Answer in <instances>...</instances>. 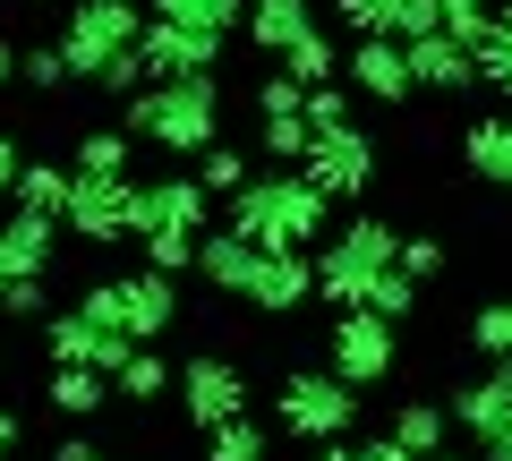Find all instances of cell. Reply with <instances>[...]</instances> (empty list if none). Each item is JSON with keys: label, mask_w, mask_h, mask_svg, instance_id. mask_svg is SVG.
<instances>
[{"label": "cell", "mask_w": 512, "mask_h": 461, "mask_svg": "<svg viewBox=\"0 0 512 461\" xmlns=\"http://www.w3.org/2000/svg\"><path fill=\"white\" fill-rule=\"evenodd\" d=\"M120 137L154 154H205L222 146V86L214 77H180V86H137L120 94Z\"/></svg>", "instance_id": "obj_1"}, {"label": "cell", "mask_w": 512, "mask_h": 461, "mask_svg": "<svg viewBox=\"0 0 512 461\" xmlns=\"http://www.w3.org/2000/svg\"><path fill=\"white\" fill-rule=\"evenodd\" d=\"M325 222H333V205L316 197L299 171H256L239 197H222V231L248 240L256 257H265V248H308V240H325Z\"/></svg>", "instance_id": "obj_2"}, {"label": "cell", "mask_w": 512, "mask_h": 461, "mask_svg": "<svg viewBox=\"0 0 512 461\" xmlns=\"http://www.w3.org/2000/svg\"><path fill=\"white\" fill-rule=\"evenodd\" d=\"M137 35H146L137 0H77L52 52H60L69 77H94L103 94H137V86H146V69H137Z\"/></svg>", "instance_id": "obj_3"}, {"label": "cell", "mask_w": 512, "mask_h": 461, "mask_svg": "<svg viewBox=\"0 0 512 461\" xmlns=\"http://www.w3.org/2000/svg\"><path fill=\"white\" fill-rule=\"evenodd\" d=\"M205 231V188L188 171L171 180H128V240L146 248V274H188Z\"/></svg>", "instance_id": "obj_4"}, {"label": "cell", "mask_w": 512, "mask_h": 461, "mask_svg": "<svg viewBox=\"0 0 512 461\" xmlns=\"http://www.w3.org/2000/svg\"><path fill=\"white\" fill-rule=\"evenodd\" d=\"M77 316L103 333H128L137 351H146L154 333L180 325V291H171V274H94L86 299H77Z\"/></svg>", "instance_id": "obj_5"}, {"label": "cell", "mask_w": 512, "mask_h": 461, "mask_svg": "<svg viewBox=\"0 0 512 461\" xmlns=\"http://www.w3.org/2000/svg\"><path fill=\"white\" fill-rule=\"evenodd\" d=\"M393 240H402V231H393L384 214H350L342 231L316 248V265H308V274H316V299H333V308H359V299L376 291V274L393 265Z\"/></svg>", "instance_id": "obj_6"}, {"label": "cell", "mask_w": 512, "mask_h": 461, "mask_svg": "<svg viewBox=\"0 0 512 461\" xmlns=\"http://www.w3.org/2000/svg\"><path fill=\"white\" fill-rule=\"evenodd\" d=\"M274 419L291 427L299 444H350V436H359V393L333 385L325 368H291L274 385Z\"/></svg>", "instance_id": "obj_7"}, {"label": "cell", "mask_w": 512, "mask_h": 461, "mask_svg": "<svg viewBox=\"0 0 512 461\" xmlns=\"http://www.w3.org/2000/svg\"><path fill=\"white\" fill-rule=\"evenodd\" d=\"M325 376H333V385H350V393L384 385V376H393V325H384V316H367V308H333Z\"/></svg>", "instance_id": "obj_8"}, {"label": "cell", "mask_w": 512, "mask_h": 461, "mask_svg": "<svg viewBox=\"0 0 512 461\" xmlns=\"http://www.w3.org/2000/svg\"><path fill=\"white\" fill-rule=\"evenodd\" d=\"M299 180H308L325 205L367 197V180H376V146H367L359 129H325V137H308V154H299Z\"/></svg>", "instance_id": "obj_9"}, {"label": "cell", "mask_w": 512, "mask_h": 461, "mask_svg": "<svg viewBox=\"0 0 512 461\" xmlns=\"http://www.w3.org/2000/svg\"><path fill=\"white\" fill-rule=\"evenodd\" d=\"M171 393H180V410L197 419V436L222 427V419H248V376H239L231 359H214V351H197L188 368H171Z\"/></svg>", "instance_id": "obj_10"}, {"label": "cell", "mask_w": 512, "mask_h": 461, "mask_svg": "<svg viewBox=\"0 0 512 461\" xmlns=\"http://www.w3.org/2000/svg\"><path fill=\"white\" fill-rule=\"evenodd\" d=\"M444 419H453L461 436H478V453H487V444H504V436H512V359H495L487 376H470V385L453 393V410H444Z\"/></svg>", "instance_id": "obj_11"}, {"label": "cell", "mask_w": 512, "mask_h": 461, "mask_svg": "<svg viewBox=\"0 0 512 461\" xmlns=\"http://www.w3.org/2000/svg\"><path fill=\"white\" fill-rule=\"evenodd\" d=\"M214 43H197V35H180V26H154L146 18V35H137V69H146V86H180V77H214Z\"/></svg>", "instance_id": "obj_12"}, {"label": "cell", "mask_w": 512, "mask_h": 461, "mask_svg": "<svg viewBox=\"0 0 512 461\" xmlns=\"http://www.w3.org/2000/svg\"><path fill=\"white\" fill-rule=\"evenodd\" d=\"M69 231L77 240H94V248H111V240H128V180H77L69 171Z\"/></svg>", "instance_id": "obj_13"}, {"label": "cell", "mask_w": 512, "mask_h": 461, "mask_svg": "<svg viewBox=\"0 0 512 461\" xmlns=\"http://www.w3.org/2000/svg\"><path fill=\"white\" fill-rule=\"evenodd\" d=\"M248 299L265 316H299L316 299V274H308V257H299V248H265V257H256V274H248Z\"/></svg>", "instance_id": "obj_14"}, {"label": "cell", "mask_w": 512, "mask_h": 461, "mask_svg": "<svg viewBox=\"0 0 512 461\" xmlns=\"http://www.w3.org/2000/svg\"><path fill=\"white\" fill-rule=\"evenodd\" d=\"M402 69H410V94H461V86H478V77H470V52L444 43V35L402 43Z\"/></svg>", "instance_id": "obj_15"}, {"label": "cell", "mask_w": 512, "mask_h": 461, "mask_svg": "<svg viewBox=\"0 0 512 461\" xmlns=\"http://www.w3.org/2000/svg\"><path fill=\"white\" fill-rule=\"evenodd\" d=\"M350 94H367V103H410V69H402V43H350Z\"/></svg>", "instance_id": "obj_16"}, {"label": "cell", "mask_w": 512, "mask_h": 461, "mask_svg": "<svg viewBox=\"0 0 512 461\" xmlns=\"http://www.w3.org/2000/svg\"><path fill=\"white\" fill-rule=\"evenodd\" d=\"M154 9V26H180V35H197V43H231L239 35V18H248V0H146Z\"/></svg>", "instance_id": "obj_17"}, {"label": "cell", "mask_w": 512, "mask_h": 461, "mask_svg": "<svg viewBox=\"0 0 512 461\" xmlns=\"http://www.w3.org/2000/svg\"><path fill=\"white\" fill-rule=\"evenodd\" d=\"M52 248H60V222H43V214H0V265H9L18 282L52 274Z\"/></svg>", "instance_id": "obj_18"}, {"label": "cell", "mask_w": 512, "mask_h": 461, "mask_svg": "<svg viewBox=\"0 0 512 461\" xmlns=\"http://www.w3.org/2000/svg\"><path fill=\"white\" fill-rule=\"evenodd\" d=\"M239 35H248L256 43V52H291V43L299 35H316V9H308V0H248V18H239Z\"/></svg>", "instance_id": "obj_19"}, {"label": "cell", "mask_w": 512, "mask_h": 461, "mask_svg": "<svg viewBox=\"0 0 512 461\" xmlns=\"http://www.w3.org/2000/svg\"><path fill=\"white\" fill-rule=\"evenodd\" d=\"M197 265L205 282H214V291H231V299H248V274H256V248L248 240H231V231H197Z\"/></svg>", "instance_id": "obj_20"}, {"label": "cell", "mask_w": 512, "mask_h": 461, "mask_svg": "<svg viewBox=\"0 0 512 461\" xmlns=\"http://www.w3.org/2000/svg\"><path fill=\"white\" fill-rule=\"evenodd\" d=\"M444 436H453V419H444L436 402H402V410H393V419H384V444H402L410 461L444 453Z\"/></svg>", "instance_id": "obj_21"}, {"label": "cell", "mask_w": 512, "mask_h": 461, "mask_svg": "<svg viewBox=\"0 0 512 461\" xmlns=\"http://www.w3.org/2000/svg\"><path fill=\"white\" fill-rule=\"evenodd\" d=\"M60 205H69V171H60V163H18V180H9V214L60 222Z\"/></svg>", "instance_id": "obj_22"}, {"label": "cell", "mask_w": 512, "mask_h": 461, "mask_svg": "<svg viewBox=\"0 0 512 461\" xmlns=\"http://www.w3.org/2000/svg\"><path fill=\"white\" fill-rule=\"evenodd\" d=\"M461 154H470V171H478V180L512 188V111H495V120H470Z\"/></svg>", "instance_id": "obj_23"}, {"label": "cell", "mask_w": 512, "mask_h": 461, "mask_svg": "<svg viewBox=\"0 0 512 461\" xmlns=\"http://www.w3.org/2000/svg\"><path fill=\"white\" fill-rule=\"evenodd\" d=\"M111 393H120V402H137V410L163 402V393H171V359H163V351H128L120 368H111Z\"/></svg>", "instance_id": "obj_24"}, {"label": "cell", "mask_w": 512, "mask_h": 461, "mask_svg": "<svg viewBox=\"0 0 512 461\" xmlns=\"http://www.w3.org/2000/svg\"><path fill=\"white\" fill-rule=\"evenodd\" d=\"M69 171L77 180H128V137L120 129H86L69 146Z\"/></svg>", "instance_id": "obj_25"}, {"label": "cell", "mask_w": 512, "mask_h": 461, "mask_svg": "<svg viewBox=\"0 0 512 461\" xmlns=\"http://www.w3.org/2000/svg\"><path fill=\"white\" fill-rule=\"evenodd\" d=\"M103 402H111V376H94V368H52V410H60V419H94Z\"/></svg>", "instance_id": "obj_26"}, {"label": "cell", "mask_w": 512, "mask_h": 461, "mask_svg": "<svg viewBox=\"0 0 512 461\" xmlns=\"http://www.w3.org/2000/svg\"><path fill=\"white\" fill-rule=\"evenodd\" d=\"M205 461H265V427L256 419H222V427H205Z\"/></svg>", "instance_id": "obj_27"}, {"label": "cell", "mask_w": 512, "mask_h": 461, "mask_svg": "<svg viewBox=\"0 0 512 461\" xmlns=\"http://www.w3.org/2000/svg\"><path fill=\"white\" fill-rule=\"evenodd\" d=\"M487 26H495V0H436V35L461 43V52H470Z\"/></svg>", "instance_id": "obj_28"}, {"label": "cell", "mask_w": 512, "mask_h": 461, "mask_svg": "<svg viewBox=\"0 0 512 461\" xmlns=\"http://www.w3.org/2000/svg\"><path fill=\"white\" fill-rule=\"evenodd\" d=\"M197 163H205V171H197V188H205V197H239V188L256 180V171H248V154H239V146H205Z\"/></svg>", "instance_id": "obj_29"}, {"label": "cell", "mask_w": 512, "mask_h": 461, "mask_svg": "<svg viewBox=\"0 0 512 461\" xmlns=\"http://www.w3.org/2000/svg\"><path fill=\"white\" fill-rule=\"evenodd\" d=\"M282 77H291L299 94H308V86H333V43H325V35H299L291 52H282Z\"/></svg>", "instance_id": "obj_30"}, {"label": "cell", "mask_w": 512, "mask_h": 461, "mask_svg": "<svg viewBox=\"0 0 512 461\" xmlns=\"http://www.w3.org/2000/svg\"><path fill=\"white\" fill-rule=\"evenodd\" d=\"M470 77L495 86V94H512V35H504V26H487V35L470 43Z\"/></svg>", "instance_id": "obj_31"}, {"label": "cell", "mask_w": 512, "mask_h": 461, "mask_svg": "<svg viewBox=\"0 0 512 461\" xmlns=\"http://www.w3.org/2000/svg\"><path fill=\"white\" fill-rule=\"evenodd\" d=\"M256 154H265V171H299V154H308V120H265V137H256Z\"/></svg>", "instance_id": "obj_32"}, {"label": "cell", "mask_w": 512, "mask_h": 461, "mask_svg": "<svg viewBox=\"0 0 512 461\" xmlns=\"http://www.w3.org/2000/svg\"><path fill=\"white\" fill-rule=\"evenodd\" d=\"M299 120H308V137L350 129V86H342V77H333V86H308V94H299Z\"/></svg>", "instance_id": "obj_33"}, {"label": "cell", "mask_w": 512, "mask_h": 461, "mask_svg": "<svg viewBox=\"0 0 512 461\" xmlns=\"http://www.w3.org/2000/svg\"><path fill=\"white\" fill-rule=\"evenodd\" d=\"M359 308H367V316H384V325H402V316L419 308V282H402L393 265H384V274H376V291H367Z\"/></svg>", "instance_id": "obj_34"}, {"label": "cell", "mask_w": 512, "mask_h": 461, "mask_svg": "<svg viewBox=\"0 0 512 461\" xmlns=\"http://www.w3.org/2000/svg\"><path fill=\"white\" fill-rule=\"evenodd\" d=\"M470 342H478L487 359H512V299H495V308L470 316Z\"/></svg>", "instance_id": "obj_35"}, {"label": "cell", "mask_w": 512, "mask_h": 461, "mask_svg": "<svg viewBox=\"0 0 512 461\" xmlns=\"http://www.w3.org/2000/svg\"><path fill=\"white\" fill-rule=\"evenodd\" d=\"M393 274L402 282H436L444 274V240H393Z\"/></svg>", "instance_id": "obj_36"}, {"label": "cell", "mask_w": 512, "mask_h": 461, "mask_svg": "<svg viewBox=\"0 0 512 461\" xmlns=\"http://www.w3.org/2000/svg\"><path fill=\"white\" fill-rule=\"evenodd\" d=\"M18 86H35V94H60V86H69V69H60V52H52V43L18 52Z\"/></svg>", "instance_id": "obj_37"}, {"label": "cell", "mask_w": 512, "mask_h": 461, "mask_svg": "<svg viewBox=\"0 0 512 461\" xmlns=\"http://www.w3.org/2000/svg\"><path fill=\"white\" fill-rule=\"evenodd\" d=\"M0 316H35V325H43V316H52V291H43V274H35V282H9V291H0Z\"/></svg>", "instance_id": "obj_38"}, {"label": "cell", "mask_w": 512, "mask_h": 461, "mask_svg": "<svg viewBox=\"0 0 512 461\" xmlns=\"http://www.w3.org/2000/svg\"><path fill=\"white\" fill-rule=\"evenodd\" d=\"M256 111H265V120H291V111H299V86H291V77H265V86H256Z\"/></svg>", "instance_id": "obj_39"}, {"label": "cell", "mask_w": 512, "mask_h": 461, "mask_svg": "<svg viewBox=\"0 0 512 461\" xmlns=\"http://www.w3.org/2000/svg\"><path fill=\"white\" fill-rule=\"evenodd\" d=\"M18 163H26V146L0 129V197H9V180H18ZM0 214H9V205H0Z\"/></svg>", "instance_id": "obj_40"}, {"label": "cell", "mask_w": 512, "mask_h": 461, "mask_svg": "<svg viewBox=\"0 0 512 461\" xmlns=\"http://www.w3.org/2000/svg\"><path fill=\"white\" fill-rule=\"evenodd\" d=\"M350 461H410V453H402V444H384V436H376V444H350Z\"/></svg>", "instance_id": "obj_41"}, {"label": "cell", "mask_w": 512, "mask_h": 461, "mask_svg": "<svg viewBox=\"0 0 512 461\" xmlns=\"http://www.w3.org/2000/svg\"><path fill=\"white\" fill-rule=\"evenodd\" d=\"M52 461H103V453H94L86 436H60V444H52Z\"/></svg>", "instance_id": "obj_42"}, {"label": "cell", "mask_w": 512, "mask_h": 461, "mask_svg": "<svg viewBox=\"0 0 512 461\" xmlns=\"http://www.w3.org/2000/svg\"><path fill=\"white\" fill-rule=\"evenodd\" d=\"M9 453H18V410L0 402V461H9Z\"/></svg>", "instance_id": "obj_43"}, {"label": "cell", "mask_w": 512, "mask_h": 461, "mask_svg": "<svg viewBox=\"0 0 512 461\" xmlns=\"http://www.w3.org/2000/svg\"><path fill=\"white\" fill-rule=\"evenodd\" d=\"M0 86H18V52L9 43H0Z\"/></svg>", "instance_id": "obj_44"}, {"label": "cell", "mask_w": 512, "mask_h": 461, "mask_svg": "<svg viewBox=\"0 0 512 461\" xmlns=\"http://www.w3.org/2000/svg\"><path fill=\"white\" fill-rule=\"evenodd\" d=\"M316 461H350V444H316Z\"/></svg>", "instance_id": "obj_45"}, {"label": "cell", "mask_w": 512, "mask_h": 461, "mask_svg": "<svg viewBox=\"0 0 512 461\" xmlns=\"http://www.w3.org/2000/svg\"><path fill=\"white\" fill-rule=\"evenodd\" d=\"M487 461H512V436H504V444H487Z\"/></svg>", "instance_id": "obj_46"}, {"label": "cell", "mask_w": 512, "mask_h": 461, "mask_svg": "<svg viewBox=\"0 0 512 461\" xmlns=\"http://www.w3.org/2000/svg\"><path fill=\"white\" fill-rule=\"evenodd\" d=\"M495 26H504V35H512V0H504V9H495Z\"/></svg>", "instance_id": "obj_47"}, {"label": "cell", "mask_w": 512, "mask_h": 461, "mask_svg": "<svg viewBox=\"0 0 512 461\" xmlns=\"http://www.w3.org/2000/svg\"><path fill=\"white\" fill-rule=\"evenodd\" d=\"M427 461H461V453H427Z\"/></svg>", "instance_id": "obj_48"}, {"label": "cell", "mask_w": 512, "mask_h": 461, "mask_svg": "<svg viewBox=\"0 0 512 461\" xmlns=\"http://www.w3.org/2000/svg\"><path fill=\"white\" fill-rule=\"evenodd\" d=\"M504 103H512V94H504Z\"/></svg>", "instance_id": "obj_49"}]
</instances>
